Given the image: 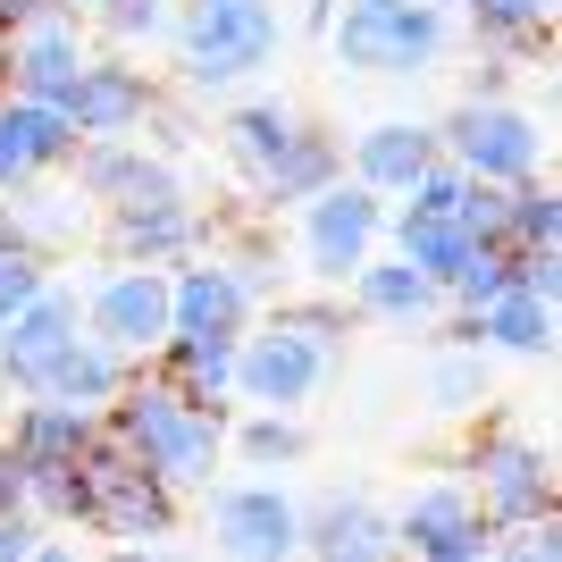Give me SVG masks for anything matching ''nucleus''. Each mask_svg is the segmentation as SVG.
<instances>
[{
    "mask_svg": "<svg viewBox=\"0 0 562 562\" xmlns=\"http://www.w3.org/2000/svg\"><path fill=\"white\" fill-rule=\"evenodd\" d=\"M101 437H117V446L135 453L151 479H168L177 495L211 487L218 462H227V412L186 403L177 386H168L160 361H135V370H126V386L101 403Z\"/></svg>",
    "mask_w": 562,
    "mask_h": 562,
    "instance_id": "nucleus-1",
    "label": "nucleus"
},
{
    "mask_svg": "<svg viewBox=\"0 0 562 562\" xmlns=\"http://www.w3.org/2000/svg\"><path fill=\"white\" fill-rule=\"evenodd\" d=\"M278 43H285L278 0H177V18H168V50H177V76L193 93L252 85L278 59Z\"/></svg>",
    "mask_w": 562,
    "mask_h": 562,
    "instance_id": "nucleus-2",
    "label": "nucleus"
},
{
    "mask_svg": "<svg viewBox=\"0 0 562 562\" xmlns=\"http://www.w3.org/2000/svg\"><path fill=\"white\" fill-rule=\"evenodd\" d=\"M328 34L345 76H428L453 50V9H437V0H336Z\"/></svg>",
    "mask_w": 562,
    "mask_h": 562,
    "instance_id": "nucleus-3",
    "label": "nucleus"
},
{
    "mask_svg": "<svg viewBox=\"0 0 562 562\" xmlns=\"http://www.w3.org/2000/svg\"><path fill=\"white\" fill-rule=\"evenodd\" d=\"M437 143L462 177H487V186H529L546 177V126L520 110L513 93H470L437 117Z\"/></svg>",
    "mask_w": 562,
    "mask_h": 562,
    "instance_id": "nucleus-4",
    "label": "nucleus"
},
{
    "mask_svg": "<svg viewBox=\"0 0 562 562\" xmlns=\"http://www.w3.org/2000/svg\"><path fill=\"white\" fill-rule=\"evenodd\" d=\"M211 546L235 562H285L303 554V495L285 487V470H244L211 479Z\"/></svg>",
    "mask_w": 562,
    "mask_h": 562,
    "instance_id": "nucleus-5",
    "label": "nucleus"
},
{
    "mask_svg": "<svg viewBox=\"0 0 562 562\" xmlns=\"http://www.w3.org/2000/svg\"><path fill=\"white\" fill-rule=\"evenodd\" d=\"M345 352H328L319 336H303L294 319H252L235 336V403H278V412H303L311 395H328V378Z\"/></svg>",
    "mask_w": 562,
    "mask_h": 562,
    "instance_id": "nucleus-6",
    "label": "nucleus"
},
{
    "mask_svg": "<svg viewBox=\"0 0 562 562\" xmlns=\"http://www.w3.org/2000/svg\"><path fill=\"white\" fill-rule=\"evenodd\" d=\"M378 227H386V202L352 177H328L319 193L294 202V260H303L319 285H345L361 260L378 252Z\"/></svg>",
    "mask_w": 562,
    "mask_h": 562,
    "instance_id": "nucleus-7",
    "label": "nucleus"
},
{
    "mask_svg": "<svg viewBox=\"0 0 562 562\" xmlns=\"http://www.w3.org/2000/svg\"><path fill=\"white\" fill-rule=\"evenodd\" d=\"M85 479H93V538H110V546L177 538V487L151 479L117 437H93V446H85Z\"/></svg>",
    "mask_w": 562,
    "mask_h": 562,
    "instance_id": "nucleus-8",
    "label": "nucleus"
},
{
    "mask_svg": "<svg viewBox=\"0 0 562 562\" xmlns=\"http://www.w3.org/2000/svg\"><path fill=\"white\" fill-rule=\"evenodd\" d=\"M470 495H479V513H487V529H513V520L529 513H554V446L546 437H529V428H487L479 446H470Z\"/></svg>",
    "mask_w": 562,
    "mask_h": 562,
    "instance_id": "nucleus-9",
    "label": "nucleus"
},
{
    "mask_svg": "<svg viewBox=\"0 0 562 562\" xmlns=\"http://www.w3.org/2000/svg\"><path fill=\"white\" fill-rule=\"evenodd\" d=\"M260 319V294L235 260H177L168 269V345H235Z\"/></svg>",
    "mask_w": 562,
    "mask_h": 562,
    "instance_id": "nucleus-10",
    "label": "nucleus"
},
{
    "mask_svg": "<svg viewBox=\"0 0 562 562\" xmlns=\"http://www.w3.org/2000/svg\"><path fill=\"white\" fill-rule=\"evenodd\" d=\"M85 294V328L101 345H117L126 361H151L168 345V269H143V260H110V278L76 285Z\"/></svg>",
    "mask_w": 562,
    "mask_h": 562,
    "instance_id": "nucleus-11",
    "label": "nucleus"
},
{
    "mask_svg": "<svg viewBox=\"0 0 562 562\" xmlns=\"http://www.w3.org/2000/svg\"><path fill=\"white\" fill-rule=\"evenodd\" d=\"M93 59V25L76 9H34L25 25H9V50H0V93H34V101H59L68 76Z\"/></svg>",
    "mask_w": 562,
    "mask_h": 562,
    "instance_id": "nucleus-12",
    "label": "nucleus"
},
{
    "mask_svg": "<svg viewBox=\"0 0 562 562\" xmlns=\"http://www.w3.org/2000/svg\"><path fill=\"white\" fill-rule=\"evenodd\" d=\"M202 235H211V218L193 211V193H135V202H110L101 211V244H110V260H143V269H177V260L202 252Z\"/></svg>",
    "mask_w": 562,
    "mask_h": 562,
    "instance_id": "nucleus-13",
    "label": "nucleus"
},
{
    "mask_svg": "<svg viewBox=\"0 0 562 562\" xmlns=\"http://www.w3.org/2000/svg\"><path fill=\"white\" fill-rule=\"evenodd\" d=\"M395 520V546L403 554H420V562H479L487 554V513H479V495H470V479H420L412 487V504Z\"/></svg>",
    "mask_w": 562,
    "mask_h": 562,
    "instance_id": "nucleus-14",
    "label": "nucleus"
},
{
    "mask_svg": "<svg viewBox=\"0 0 562 562\" xmlns=\"http://www.w3.org/2000/svg\"><path fill=\"white\" fill-rule=\"evenodd\" d=\"M59 110H68L76 135H143V117L160 110V85H151L126 50H93V59L68 76Z\"/></svg>",
    "mask_w": 562,
    "mask_h": 562,
    "instance_id": "nucleus-15",
    "label": "nucleus"
},
{
    "mask_svg": "<svg viewBox=\"0 0 562 562\" xmlns=\"http://www.w3.org/2000/svg\"><path fill=\"white\" fill-rule=\"evenodd\" d=\"M76 328H85V294L43 278V294H34L9 328H0V386H9V395H34V386H43V370L59 361V345H68Z\"/></svg>",
    "mask_w": 562,
    "mask_h": 562,
    "instance_id": "nucleus-16",
    "label": "nucleus"
},
{
    "mask_svg": "<svg viewBox=\"0 0 562 562\" xmlns=\"http://www.w3.org/2000/svg\"><path fill=\"white\" fill-rule=\"evenodd\" d=\"M68 177H76L85 202H101V211H110V202H135V193H177L186 186L143 135H85L76 160H68Z\"/></svg>",
    "mask_w": 562,
    "mask_h": 562,
    "instance_id": "nucleus-17",
    "label": "nucleus"
},
{
    "mask_svg": "<svg viewBox=\"0 0 562 562\" xmlns=\"http://www.w3.org/2000/svg\"><path fill=\"white\" fill-rule=\"evenodd\" d=\"M345 303H352V319H370V328H428V319L446 311V294H437V278L412 269L403 252H370L345 278Z\"/></svg>",
    "mask_w": 562,
    "mask_h": 562,
    "instance_id": "nucleus-18",
    "label": "nucleus"
},
{
    "mask_svg": "<svg viewBox=\"0 0 562 562\" xmlns=\"http://www.w3.org/2000/svg\"><path fill=\"white\" fill-rule=\"evenodd\" d=\"M437 151H446V143H437V126H428V117H378L370 135L345 151V177H352V186H370L378 202H403V193L420 186V168L437 160Z\"/></svg>",
    "mask_w": 562,
    "mask_h": 562,
    "instance_id": "nucleus-19",
    "label": "nucleus"
},
{
    "mask_svg": "<svg viewBox=\"0 0 562 562\" xmlns=\"http://www.w3.org/2000/svg\"><path fill=\"white\" fill-rule=\"evenodd\" d=\"M303 546L328 562H378L386 546H395V520H386V504L361 487H328L319 504H303Z\"/></svg>",
    "mask_w": 562,
    "mask_h": 562,
    "instance_id": "nucleus-20",
    "label": "nucleus"
},
{
    "mask_svg": "<svg viewBox=\"0 0 562 562\" xmlns=\"http://www.w3.org/2000/svg\"><path fill=\"white\" fill-rule=\"evenodd\" d=\"M93 437H101V412H85V403H59V395H18V420L0 428V446L18 453L25 470L76 462Z\"/></svg>",
    "mask_w": 562,
    "mask_h": 562,
    "instance_id": "nucleus-21",
    "label": "nucleus"
},
{
    "mask_svg": "<svg viewBox=\"0 0 562 562\" xmlns=\"http://www.w3.org/2000/svg\"><path fill=\"white\" fill-rule=\"evenodd\" d=\"M479 352L546 361V352H554V294H529L520 278H504V294L479 303Z\"/></svg>",
    "mask_w": 562,
    "mask_h": 562,
    "instance_id": "nucleus-22",
    "label": "nucleus"
},
{
    "mask_svg": "<svg viewBox=\"0 0 562 562\" xmlns=\"http://www.w3.org/2000/svg\"><path fill=\"white\" fill-rule=\"evenodd\" d=\"M453 34H462L470 50L520 59V68L554 50V18H546V9H529V0H470V9H453Z\"/></svg>",
    "mask_w": 562,
    "mask_h": 562,
    "instance_id": "nucleus-23",
    "label": "nucleus"
},
{
    "mask_svg": "<svg viewBox=\"0 0 562 562\" xmlns=\"http://www.w3.org/2000/svg\"><path fill=\"white\" fill-rule=\"evenodd\" d=\"M328 177H345V151L328 143V126H294V143H285V151L260 168L244 193H252L260 211H294V202H303V193H319Z\"/></svg>",
    "mask_w": 562,
    "mask_h": 562,
    "instance_id": "nucleus-24",
    "label": "nucleus"
},
{
    "mask_svg": "<svg viewBox=\"0 0 562 562\" xmlns=\"http://www.w3.org/2000/svg\"><path fill=\"white\" fill-rule=\"evenodd\" d=\"M126 370H135V361H126L117 345H101L93 328H76L68 345H59V361L43 370V386H34V395H59V403H85V412H101V403L126 386Z\"/></svg>",
    "mask_w": 562,
    "mask_h": 562,
    "instance_id": "nucleus-25",
    "label": "nucleus"
},
{
    "mask_svg": "<svg viewBox=\"0 0 562 562\" xmlns=\"http://www.w3.org/2000/svg\"><path fill=\"white\" fill-rule=\"evenodd\" d=\"M378 244H395L412 269H428V278L446 285L453 278V260L470 252V235L453 211H428V202H386V227H378Z\"/></svg>",
    "mask_w": 562,
    "mask_h": 562,
    "instance_id": "nucleus-26",
    "label": "nucleus"
},
{
    "mask_svg": "<svg viewBox=\"0 0 562 562\" xmlns=\"http://www.w3.org/2000/svg\"><path fill=\"white\" fill-rule=\"evenodd\" d=\"M294 126H303V117H294V101H278V93H260V101H235V110L218 117V143H227V168L244 177V186H252L260 168H269V160L285 151V143H294Z\"/></svg>",
    "mask_w": 562,
    "mask_h": 562,
    "instance_id": "nucleus-27",
    "label": "nucleus"
},
{
    "mask_svg": "<svg viewBox=\"0 0 562 562\" xmlns=\"http://www.w3.org/2000/svg\"><path fill=\"white\" fill-rule=\"evenodd\" d=\"M0 126H9V143H18V160L34 177H59L76 160V143H85L59 101H34V93H0Z\"/></svg>",
    "mask_w": 562,
    "mask_h": 562,
    "instance_id": "nucleus-28",
    "label": "nucleus"
},
{
    "mask_svg": "<svg viewBox=\"0 0 562 562\" xmlns=\"http://www.w3.org/2000/svg\"><path fill=\"white\" fill-rule=\"evenodd\" d=\"M227 453L244 470H294L311 453V428L294 420V412H278V403H235L227 412Z\"/></svg>",
    "mask_w": 562,
    "mask_h": 562,
    "instance_id": "nucleus-29",
    "label": "nucleus"
},
{
    "mask_svg": "<svg viewBox=\"0 0 562 562\" xmlns=\"http://www.w3.org/2000/svg\"><path fill=\"white\" fill-rule=\"evenodd\" d=\"M168 370V386L202 412H235V345H160L151 352Z\"/></svg>",
    "mask_w": 562,
    "mask_h": 562,
    "instance_id": "nucleus-30",
    "label": "nucleus"
},
{
    "mask_svg": "<svg viewBox=\"0 0 562 562\" xmlns=\"http://www.w3.org/2000/svg\"><path fill=\"white\" fill-rule=\"evenodd\" d=\"M168 18H177V0H101L85 25L110 50H143V43H168Z\"/></svg>",
    "mask_w": 562,
    "mask_h": 562,
    "instance_id": "nucleus-31",
    "label": "nucleus"
},
{
    "mask_svg": "<svg viewBox=\"0 0 562 562\" xmlns=\"http://www.w3.org/2000/svg\"><path fill=\"white\" fill-rule=\"evenodd\" d=\"M504 244H513V252L562 244V202H554V177H529V186H513V218H504Z\"/></svg>",
    "mask_w": 562,
    "mask_h": 562,
    "instance_id": "nucleus-32",
    "label": "nucleus"
},
{
    "mask_svg": "<svg viewBox=\"0 0 562 562\" xmlns=\"http://www.w3.org/2000/svg\"><path fill=\"white\" fill-rule=\"evenodd\" d=\"M420 386H428V403H437V412H479V395H487V370L470 361V345H446L437 361H428Z\"/></svg>",
    "mask_w": 562,
    "mask_h": 562,
    "instance_id": "nucleus-33",
    "label": "nucleus"
},
{
    "mask_svg": "<svg viewBox=\"0 0 562 562\" xmlns=\"http://www.w3.org/2000/svg\"><path fill=\"white\" fill-rule=\"evenodd\" d=\"M43 278H50V252H34V244H9V252H0V328L43 294Z\"/></svg>",
    "mask_w": 562,
    "mask_h": 562,
    "instance_id": "nucleus-34",
    "label": "nucleus"
},
{
    "mask_svg": "<svg viewBox=\"0 0 562 562\" xmlns=\"http://www.w3.org/2000/svg\"><path fill=\"white\" fill-rule=\"evenodd\" d=\"M278 319H294V328L319 336L328 352L352 345V303H319V294H303V303H278Z\"/></svg>",
    "mask_w": 562,
    "mask_h": 562,
    "instance_id": "nucleus-35",
    "label": "nucleus"
},
{
    "mask_svg": "<svg viewBox=\"0 0 562 562\" xmlns=\"http://www.w3.org/2000/svg\"><path fill=\"white\" fill-rule=\"evenodd\" d=\"M43 513H34V504H9V513H0V562H25V554H43Z\"/></svg>",
    "mask_w": 562,
    "mask_h": 562,
    "instance_id": "nucleus-36",
    "label": "nucleus"
},
{
    "mask_svg": "<svg viewBox=\"0 0 562 562\" xmlns=\"http://www.w3.org/2000/svg\"><path fill=\"white\" fill-rule=\"evenodd\" d=\"M34 186H43V177L18 160V143H9V126H0V202H18V193H34Z\"/></svg>",
    "mask_w": 562,
    "mask_h": 562,
    "instance_id": "nucleus-37",
    "label": "nucleus"
},
{
    "mask_svg": "<svg viewBox=\"0 0 562 562\" xmlns=\"http://www.w3.org/2000/svg\"><path fill=\"white\" fill-rule=\"evenodd\" d=\"M9 504H25V462L0 446V513H9Z\"/></svg>",
    "mask_w": 562,
    "mask_h": 562,
    "instance_id": "nucleus-38",
    "label": "nucleus"
},
{
    "mask_svg": "<svg viewBox=\"0 0 562 562\" xmlns=\"http://www.w3.org/2000/svg\"><path fill=\"white\" fill-rule=\"evenodd\" d=\"M34 9H50V0H0V25H25Z\"/></svg>",
    "mask_w": 562,
    "mask_h": 562,
    "instance_id": "nucleus-39",
    "label": "nucleus"
},
{
    "mask_svg": "<svg viewBox=\"0 0 562 562\" xmlns=\"http://www.w3.org/2000/svg\"><path fill=\"white\" fill-rule=\"evenodd\" d=\"M59 9H76V18H93V9H101V0H59Z\"/></svg>",
    "mask_w": 562,
    "mask_h": 562,
    "instance_id": "nucleus-40",
    "label": "nucleus"
},
{
    "mask_svg": "<svg viewBox=\"0 0 562 562\" xmlns=\"http://www.w3.org/2000/svg\"><path fill=\"white\" fill-rule=\"evenodd\" d=\"M529 9H546V18H554V0H529Z\"/></svg>",
    "mask_w": 562,
    "mask_h": 562,
    "instance_id": "nucleus-41",
    "label": "nucleus"
},
{
    "mask_svg": "<svg viewBox=\"0 0 562 562\" xmlns=\"http://www.w3.org/2000/svg\"><path fill=\"white\" fill-rule=\"evenodd\" d=\"M437 9H470V0H437Z\"/></svg>",
    "mask_w": 562,
    "mask_h": 562,
    "instance_id": "nucleus-42",
    "label": "nucleus"
},
{
    "mask_svg": "<svg viewBox=\"0 0 562 562\" xmlns=\"http://www.w3.org/2000/svg\"><path fill=\"white\" fill-rule=\"evenodd\" d=\"M0 50H9V25H0Z\"/></svg>",
    "mask_w": 562,
    "mask_h": 562,
    "instance_id": "nucleus-43",
    "label": "nucleus"
}]
</instances>
